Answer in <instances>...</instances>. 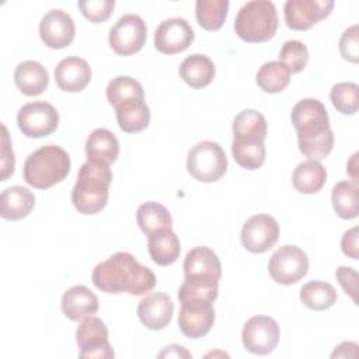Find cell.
<instances>
[{"label": "cell", "mask_w": 359, "mask_h": 359, "mask_svg": "<svg viewBox=\"0 0 359 359\" xmlns=\"http://www.w3.org/2000/svg\"><path fill=\"white\" fill-rule=\"evenodd\" d=\"M91 280L105 293L142 296L156 286L154 272L142 265L132 254L119 251L94 266Z\"/></svg>", "instance_id": "6da1fadb"}, {"label": "cell", "mask_w": 359, "mask_h": 359, "mask_svg": "<svg viewBox=\"0 0 359 359\" xmlns=\"http://www.w3.org/2000/svg\"><path fill=\"white\" fill-rule=\"evenodd\" d=\"M299 150L309 160L325 158L334 147V133L324 104L316 98L300 100L292 109Z\"/></svg>", "instance_id": "7a4b0ae2"}, {"label": "cell", "mask_w": 359, "mask_h": 359, "mask_svg": "<svg viewBox=\"0 0 359 359\" xmlns=\"http://www.w3.org/2000/svg\"><path fill=\"white\" fill-rule=\"evenodd\" d=\"M112 172L109 165L86 161L77 174V181L72 189V202L81 215H95L108 202Z\"/></svg>", "instance_id": "3957f363"}, {"label": "cell", "mask_w": 359, "mask_h": 359, "mask_svg": "<svg viewBox=\"0 0 359 359\" xmlns=\"http://www.w3.org/2000/svg\"><path fill=\"white\" fill-rule=\"evenodd\" d=\"M70 165V157L65 149L56 144H46L27 157L24 180L36 189H48L67 177Z\"/></svg>", "instance_id": "277c9868"}, {"label": "cell", "mask_w": 359, "mask_h": 359, "mask_svg": "<svg viewBox=\"0 0 359 359\" xmlns=\"http://www.w3.org/2000/svg\"><path fill=\"white\" fill-rule=\"evenodd\" d=\"M278 13L272 1H247L237 13L234 29L240 39L250 43L266 42L276 34Z\"/></svg>", "instance_id": "5b68a950"}, {"label": "cell", "mask_w": 359, "mask_h": 359, "mask_svg": "<svg viewBox=\"0 0 359 359\" xmlns=\"http://www.w3.org/2000/svg\"><path fill=\"white\" fill-rule=\"evenodd\" d=\"M187 170L196 181L215 182L227 171L226 153L216 142H199L188 153Z\"/></svg>", "instance_id": "8992f818"}, {"label": "cell", "mask_w": 359, "mask_h": 359, "mask_svg": "<svg viewBox=\"0 0 359 359\" xmlns=\"http://www.w3.org/2000/svg\"><path fill=\"white\" fill-rule=\"evenodd\" d=\"M17 123L22 135L32 139L49 136L59 126L56 108L46 101L24 104L17 114Z\"/></svg>", "instance_id": "52a82bcc"}, {"label": "cell", "mask_w": 359, "mask_h": 359, "mask_svg": "<svg viewBox=\"0 0 359 359\" xmlns=\"http://www.w3.org/2000/svg\"><path fill=\"white\" fill-rule=\"evenodd\" d=\"M268 271L276 283L293 285L306 276L309 258L302 248L286 244L272 254L268 262Z\"/></svg>", "instance_id": "ba28073f"}, {"label": "cell", "mask_w": 359, "mask_h": 359, "mask_svg": "<svg viewBox=\"0 0 359 359\" xmlns=\"http://www.w3.org/2000/svg\"><path fill=\"white\" fill-rule=\"evenodd\" d=\"M76 342L80 348L81 359H112L114 349L108 341V328L105 323L94 316L81 320L76 330Z\"/></svg>", "instance_id": "9c48e42d"}, {"label": "cell", "mask_w": 359, "mask_h": 359, "mask_svg": "<svg viewBox=\"0 0 359 359\" xmlns=\"http://www.w3.org/2000/svg\"><path fill=\"white\" fill-rule=\"evenodd\" d=\"M181 309L178 314V327L181 332L191 339L205 337L213 327L215 309L213 302L198 297L180 300Z\"/></svg>", "instance_id": "30bf717a"}, {"label": "cell", "mask_w": 359, "mask_h": 359, "mask_svg": "<svg viewBox=\"0 0 359 359\" xmlns=\"http://www.w3.org/2000/svg\"><path fill=\"white\" fill-rule=\"evenodd\" d=\"M147 36L146 22L137 14L122 15L109 29V46L116 55L130 56L139 52Z\"/></svg>", "instance_id": "8fae6325"}, {"label": "cell", "mask_w": 359, "mask_h": 359, "mask_svg": "<svg viewBox=\"0 0 359 359\" xmlns=\"http://www.w3.org/2000/svg\"><path fill=\"white\" fill-rule=\"evenodd\" d=\"M279 334V325L272 317L254 316L244 324L241 339L248 352L268 355L278 346Z\"/></svg>", "instance_id": "7c38bea8"}, {"label": "cell", "mask_w": 359, "mask_h": 359, "mask_svg": "<svg viewBox=\"0 0 359 359\" xmlns=\"http://www.w3.org/2000/svg\"><path fill=\"white\" fill-rule=\"evenodd\" d=\"M240 237L247 251L262 254L271 250L279 238L278 222L265 213L254 215L244 223Z\"/></svg>", "instance_id": "4fadbf2b"}, {"label": "cell", "mask_w": 359, "mask_h": 359, "mask_svg": "<svg viewBox=\"0 0 359 359\" xmlns=\"http://www.w3.org/2000/svg\"><path fill=\"white\" fill-rule=\"evenodd\" d=\"M331 0H287L283 7L286 25L294 31H306L330 15Z\"/></svg>", "instance_id": "5bb4252c"}, {"label": "cell", "mask_w": 359, "mask_h": 359, "mask_svg": "<svg viewBox=\"0 0 359 359\" xmlns=\"http://www.w3.org/2000/svg\"><path fill=\"white\" fill-rule=\"evenodd\" d=\"M194 38L195 34L189 22L174 17L160 22L154 34V46L164 55H175L188 49Z\"/></svg>", "instance_id": "9a60e30c"}, {"label": "cell", "mask_w": 359, "mask_h": 359, "mask_svg": "<svg viewBox=\"0 0 359 359\" xmlns=\"http://www.w3.org/2000/svg\"><path fill=\"white\" fill-rule=\"evenodd\" d=\"M74 35V21L63 10L48 11L39 22V36L48 48L63 49L73 42Z\"/></svg>", "instance_id": "2e32d148"}, {"label": "cell", "mask_w": 359, "mask_h": 359, "mask_svg": "<svg viewBox=\"0 0 359 359\" xmlns=\"http://www.w3.org/2000/svg\"><path fill=\"white\" fill-rule=\"evenodd\" d=\"M174 304L168 294L163 292H156L144 299H142L137 304V317L142 324L153 331H158L165 328L172 318Z\"/></svg>", "instance_id": "e0dca14e"}, {"label": "cell", "mask_w": 359, "mask_h": 359, "mask_svg": "<svg viewBox=\"0 0 359 359\" xmlns=\"http://www.w3.org/2000/svg\"><path fill=\"white\" fill-rule=\"evenodd\" d=\"M91 80L88 63L79 56H67L55 67V81L66 93H79L84 90Z\"/></svg>", "instance_id": "ac0fdd59"}, {"label": "cell", "mask_w": 359, "mask_h": 359, "mask_svg": "<svg viewBox=\"0 0 359 359\" xmlns=\"http://www.w3.org/2000/svg\"><path fill=\"white\" fill-rule=\"evenodd\" d=\"M184 275L191 279L220 280L222 264L213 250L205 245L189 250L184 259Z\"/></svg>", "instance_id": "d6986e66"}, {"label": "cell", "mask_w": 359, "mask_h": 359, "mask_svg": "<svg viewBox=\"0 0 359 359\" xmlns=\"http://www.w3.org/2000/svg\"><path fill=\"white\" fill-rule=\"evenodd\" d=\"M60 306L63 314L69 320L79 321L95 314L98 311L100 302L97 294L91 292L87 286L76 285L63 293Z\"/></svg>", "instance_id": "ffe728a7"}, {"label": "cell", "mask_w": 359, "mask_h": 359, "mask_svg": "<svg viewBox=\"0 0 359 359\" xmlns=\"http://www.w3.org/2000/svg\"><path fill=\"white\" fill-rule=\"evenodd\" d=\"M35 206L34 194L24 187L13 185L6 188L0 196V216L6 220H21Z\"/></svg>", "instance_id": "44dd1931"}, {"label": "cell", "mask_w": 359, "mask_h": 359, "mask_svg": "<svg viewBox=\"0 0 359 359\" xmlns=\"http://www.w3.org/2000/svg\"><path fill=\"white\" fill-rule=\"evenodd\" d=\"M14 83L24 95L35 97L48 88L49 74L39 62L24 60L14 70Z\"/></svg>", "instance_id": "7402d4cb"}, {"label": "cell", "mask_w": 359, "mask_h": 359, "mask_svg": "<svg viewBox=\"0 0 359 359\" xmlns=\"http://www.w3.org/2000/svg\"><path fill=\"white\" fill-rule=\"evenodd\" d=\"M86 154L88 161L109 165L118 158L119 142L111 130L105 128L94 129L86 140Z\"/></svg>", "instance_id": "603a6c76"}, {"label": "cell", "mask_w": 359, "mask_h": 359, "mask_svg": "<svg viewBox=\"0 0 359 359\" xmlns=\"http://www.w3.org/2000/svg\"><path fill=\"white\" fill-rule=\"evenodd\" d=\"M115 115L119 128L125 133H137L150 123V109L144 100L130 98L115 105Z\"/></svg>", "instance_id": "cb8c5ba5"}, {"label": "cell", "mask_w": 359, "mask_h": 359, "mask_svg": "<svg viewBox=\"0 0 359 359\" xmlns=\"http://www.w3.org/2000/svg\"><path fill=\"white\" fill-rule=\"evenodd\" d=\"M180 77L192 88H203L209 86L216 74V69L210 57L206 55H191L182 60L178 69Z\"/></svg>", "instance_id": "d4e9b609"}, {"label": "cell", "mask_w": 359, "mask_h": 359, "mask_svg": "<svg viewBox=\"0 0 359 359\" xmlns=\"http://www.w3.org/2000/svg\"><path fill=\"white\" fill-rule=\"evenodd\" d=\"M147 248L153 262L160 266L174 264L181 252L180 238L172 230L147 236Z\"/></svg>", "instance_id": "484cf974"}, {"label": "cell", "mask_w": 359, "mask_h": 359, "mask_svg": "<svg viewBox=\"0 0 359 359\" xmlns=\"http://www.w3.org/2000/svg\"><path fill=\"white\" fill-rule=\"evenodd\" d=\"M327 181V170L317 160H306L293 171L292 182L296 191L300 194L311 195L321 191Z\"/></svg>", "instance_id": "4316f807"}, {"label": "cell", "mask_w": 359, "mask_h": 359, "mask_svg": "<svg viewBox=\"0 0 359 359\" xmlns=\"http://www.w3.org/2000/svg\"><path fill=\"white\" fill-rule=\"evenodd\" d=\"M136 220L146 236L172 229V219L165 206L158 202H146L137 208Z\"/></svg>", "instance_id": "83f0119b"}, {"label": "cell", "mask_w": 359, "mask_h": 359, "mask_svg": "<svg viewBox=\"0 0 359 359\" xmlns=\"http://www.w3.org/2000/svg\"><path fill=\"white\" fill-rule=\"evenodd\" d=\"M266 119L255 109H243L233 121V140H261L266 137Z\"/></svg>", "instance_id": "f1b7e54d"}, {"label": "cell", "mask_w": 359, "mask_h": 359, "mask_svg": "<svg viewBox=\"0 0 359 359\" xmlns=\"http://www.w3.org/2000/svg\"><path fill=\"white\" fill-rule=\"evenodd\" d=\"M338 294L335 287L328 282L321 280H310L304 283L300 289V300L302 303L316 311H323L334 306Z\"/></svg>", "instance_id": "f546056e"}, {"label": "cell", "mask_w": 359, "mask_h": 359, "mask_svg": "<svg viewBox=\"0 0 359 359\" xmlns=\"http://www.w3.org/2000/svg\"><path fill=\"white\" fill-rule=\"evenodd\" d=\"M290 74V70L282 62L271 60L259 67L255 80L262 91L276 94L289 86Z\"/></svg>", "instance_id": "4dcf8cb0"}, {"label": "cell", "mask_w": 359, "mask_h": 359, "mask_svg": "<svg viewBox=\"0 0 359 359\" xmlns=\"http://www.w3.org/2000/svg\"><path fill=\"white\" fill-rule=\"evenodd\" d=\"M227 11V0H198L195 4L196 21L206 31L220 29L226 21Z\"/></svg>", "instance_id": "1f68e13d"}, {"label": "cell", "mask_w": 359, "mask_h": 359, "mask_svg": "<svg viewBox=\"0 0 359 359\" xmlns=\"http://www.w3.org/2000/svg\"><path fill=\"white\" fill-rule=\"evenodd\" d=\"M332 206L335 213L345 220L358 216V187L349 181H339L334 185Z\"/></svg>", "instance_id": "d6a6232c"}, {"label": "cell", "mask_w": 359, "mask_h": 359, "mask_svg": "<svg viewBox=\"0 0 359 359\" xmlns=\"http://www.w3.org/2000/svg\"><path fill=\"white\" fill-rule=\"evenodd\" d=\"M231 153L236 163L245 170H257L265 161V144L261 140H233Z\"/></svg>", "instance_id": "836d02e7"}, {"label": "cell", "mask_w": 359, "mask_h": 359, "mask_svg": "<svg viewBox=\"0 0 359 359\" xmlns=\"http://www.w3.org/2000/svg\"><path fill=\"white\" fill-rule=\"evenodd\" d=\"M107 98L108 102L115 107L119 102L130 98L144 100V91L137 80L129 76H118L108 83Z\"/></svg>", "instance_id": "e575fe53"}, {"label": "cell", "mask_w": 359, "mask_h": 359, "mask_svg": "<svg viewBox=\"0 0 359 359\" xmlns=\"http://www.w3.org/2000/svg\"><path fill=\"white\" fill-rule=\"evenodd\" d=\"M358 93L359 87L352 81H342L332 86L330 98L334 108L344 115H353L358 112Z\"/></svg>", "instance_id": "d590c367"}, {"label": "cell", "mask_w": 359, "mask_h": 359, "mask_svg": "<svg viewBox=\"0 0 359 359\" xmlns=\"http://www.w3.org/2000/svg\"><path fill=\"white\" fill-rule=\"evenodd\" d=\"M219 293V280L216 279H191L185 278L178 290V300L198 297L215 302Z\"/></svg>", "instance_id": "8d00e7d4"}, {"label": "cell", "mask_w": 359, "mask_h": 359, "mask_svg": "<svg viewBox=\"0 0 359 359\" xmlns=\"http://www.w3.org/2000/svg\"><path fill=\"white\" fill-rule=\"evenodd\" d=\"M279 62H282L290 73L302 72L309 62L307 46L296 39L286 41L279 52Z\"/></svg>", "instance_id": "74e56055"}, {"label": "cell", "mask_w": 359, "mask_h": 359, "mask_svg": "<svg viewBox=\"0 0 359 359\" xmlns=\"http://www.w3.org/2000/svg\"><path fill=\"white\" fill-rule=\"evenodd\" d=\"M115 7L114 0H86V1H79V8L81 10L83 15L91 21V22H104L107 21L112 10Z\"/></svg>", "instance_id": "f35d334b"}, {"label": "cell", "mask_w": 359, "mask_h": 359, "mask_svg": "<svg viewBox=\"0 0 359 359\" xmlns=\"http://www.w3.org/2000/svg\"><path fill=\"white\" fill-rule=\"evenodd\" d=\"M359 34L358 25H352L346 28L339 39V52L342 57L348 62L358 63L359 60Z\"/></svg>", "instance_id": "ab89813d"}, {"label": "cell", "mask_w": 359, "mask_h": 359, "mask_svg": "<svg viewBox=\"0 0 359 359\" xmlns=\"http://www.w3.org/2000/svg\"><path fill=\"white\" fill-rule=\"evenodd\" d=\"M337 280L342 286L346 294H349L353 303H358V273L351 266H339L335 272Z\"/></svg>", "instance_id": "60d3db41"}, {"label": "cell", "mask_w": 359, "mask_h": 359, "mask_svg": "<svg viewBox=\"0 0 359 359\" xmlns=\"http://www.w3.org/2000/svg\"><path fill=\"white\" fill-rule=\"evenodd\" d=\"M3 130V143H1V181H7V178L14 172V153L8 140V133L4 125H1Z\"/></svg>", "instance_id": "b9f144b4"}, {"label": "cell", "mask_w": 359, "mask_h": 359, "mask_svg": "<svg viewBox=\"0 0 359 359\" xmlns=\"http://www.w3.org/2000/svg\"><path fill=\"white\" fill-rule=\"evenodd\" d=\"M358 227H352L349 230H346L341 238V248L342 252L352 258V259H358L359 257V244H358Z\"/></svg>", "instance_id": "7bdbcfd3"}, {"label": "cell", "mask_w": 359, "mask_h": 359, "mask_svg": "<svg viewBox=\"0 0 359 359\" xmlns=\"http://www.w3.org/2000/svg\"><path fill=\"white\" fill-rule=\"evenodd\" d=\"M358 348V345L355 342H342L339 344L338 346H335V351L332 352V358L335 356H342V358H348V356H352V358H356V355L353 352H349V349H355Z\"/></svg>", "instance_id": "ee69618b"}, {"label": "cell", "mask_w": 359, "mask_h": 359, "mask_svg": "<svg viewBox=\"0 0 359 359\" xmlns=\"http://www.w3.org/2000/svg\"><path fill=\"white\" fill-rule=\"evenodd\" d=\"M158 356H175V358H180V356H185V358H189L191 353H188L184 346L181 345H170V346H165L163 352L158 353Z\"/></svg>", "instance_id": "f6af8a7d"}]
</instances>
